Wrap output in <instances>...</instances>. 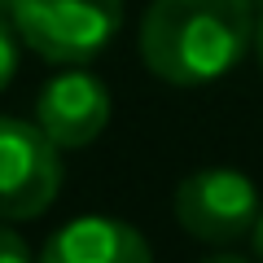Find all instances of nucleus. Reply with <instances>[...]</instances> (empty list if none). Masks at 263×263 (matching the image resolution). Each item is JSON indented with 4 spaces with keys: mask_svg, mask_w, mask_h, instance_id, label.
<instances>
[{
    "mask_svg": "<svg viewBox=\"0 0 263 263\" xmlns=\"http://www.w3.org/2000/svg\"><path fill=\"white\" fill-rule=\"evenodd\" d=\"M0 263H31L27 246H22L18 233H9V228L0 224Z\"/></svg>",
    "mask_w": 263,
    "mask_h": 263,
    "instance_id": "6e6552de",
    "label": "nucleus"
},
{
    "mask_svg": "<svg viewBox=\"0 0 263 263\" xmlns=\"http://www.w3.org/2000/svg\"><path fill=\"white\" fill-rule=\"evenodd\" d=\"M57 189H62L57 145L40 132V123L0 119V224L44 215Z\"/></svg>",
    "mask_w": 263,
    "mask_h": 263,
    "instance_id": "7ed1b4c3",
    "label": "nucleus"
},
{
    "mask_svg": "<svg viewBox=\"0 0 263 263\" xmlns=\"http://www.w3.org/2000/svg\"><path fill=\"white\" fill-rule=\"evenodd\" d=\"M35 123L57 149H84L110 123V92L88 70H62L40 92Z\"/></svg>",
    "mask_w": 263,
    "mask_h": 263,
    "instance_id": "39448f33",
    "label": "nucleus"
},
{
    "mask_svg": "<svg viewBox=\"0 0 263 263\" xmlns=\"http://www.w3.org/2000/svg\"><path fill=\"white\" fill-rule=\"evenodd\" d=\"M250 40V0H154L141 22L145 66L180 88L228 75L246 57Z\"/></svg>",
    "mask_w": 263,
    "mask_h": 263,
    "instance_id": "f257e3e1",
    "label": "nucleus"
},
{
    "mask_svg": "<svg viewBox=\"0 0 263 263\" xmlns=\"http://www.w3.org/2000/svg\"><path fill=\"white\" fill-rule=\"evenodd\" d=\"M13 31L44 62L79 66L97 57L123 22V0H13Z\"/></svg>",
    "mask_w": 263,
    "mask_h": 263,
    "instance_id": "f03ea898",
    "label": "nucleus"
},
{
    "mask_svg": "<svg viewBox=\"0 0 263 263\" xmlns=\"http://www.w3.org/2000/svg\"><path fill=\"white\" fill-rule=\"evenodd\" d=\"M254 254L263 263V206H259V219H254Z\"/></svg>",
    "mask_w": 263,
    "mask_h": 263,
    "instance_id": "1a4fd4ad",
    "label": "nucleus"
},
{
    "mask_svg": "<svg viewBox=\"0 0 263 263\" xmlns=\"http://www.w3.org/2000/svg\"><path fill=\"white\" fill-rule=\"evenodd\" d=\"M254 53H259V66H263V18L254 22Z\"/></svg>",
    "mask_w": 263,
    "mask_h": 263,
    "instance_id": "9d476101",
    "label": "nucleus"
},
{
    "mask_svg": "<svg viewBox=\"0 0 263 263\" xmlns=\"http://www.w3.org/2000/svg\"><path fill=\"white\" fill-rule=\"evenodd\" d=\"M202 263H246L241 254H211V259H202Z\"/></svg>",
    "mask_w": 263,
    "mask_h": 263,
    "instance_id": "9b49d317",
    "label": "nucleus"
},
{
    "mask_svg": "<svg viewBox=\"0 0 263 263\" xmlns=\"http://www.w3.org/2000/svg\"><path fill=\"white\" fill-rule=\"evenodd\" d=\"M40 263H154L145 237L110 215L70 219L40 250Z\"/></svg>",
    "mask_w": 263,
    "mask_h": 263,
    "instance_id": "423d86ee",
    "label": "nucleus"
},
{
    "mask_svg": "<svg viewBox=\"0 0 263 263\" xmlns=\"http://www.w3.org/2000/svg\"><path fill=\"white\" fill-rule=\"evenodd\" d=\"M176 219L189 237L224 246V241H237V237L254 233L259 193H254L250 176H241L233 167H202V171L180 180Z\"/></svg>",
    "mask_w": 263,
    "mask_h": 263,
    "instance_id": "20e7f679",
    "label": "nucleus"
},
{
    "mask_svg": "<svg viewBox=\"0 0 263 263\" xmlns=\"http://www.w3.org/2000/svg\"><path fill=\"white\" fill-rule=\"evenodd\" d=\"M18 31H13L9 18H0V92H5V84L13 79V70H18Z\"/></svg>",
    "mask_w": 263,
    "mask_h": 263,
    "instance_id": "0eeeda50",
    "label": "nucleus"
}]
</instances>
